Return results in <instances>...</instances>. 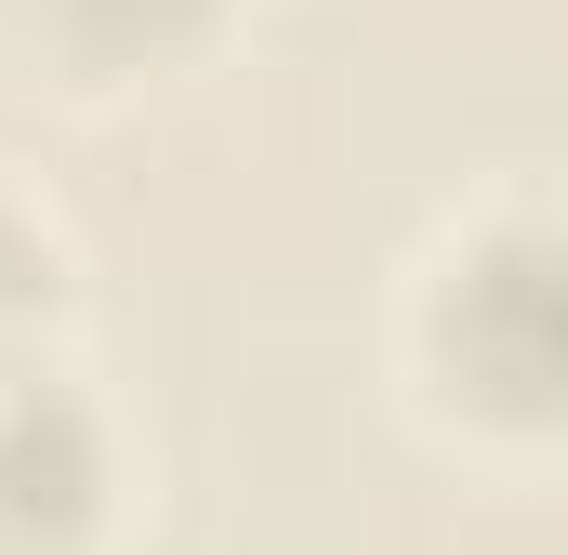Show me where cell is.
<instances>
[{"mask_svg":"<svg viewBox=\"0 0 568 555\" xmlns=\"http://www.w3.org/2000/svg\"><path fill=\"white\" fill-rule=\"evenodd\" d=\"M53 304H67V252H53V225H40L27 199H0V357H27Z\"/></svg>","mask_w":568,"mask_h":555,"instance_id":"cell-4","label":"cell"},{"mask_svg":"<svg viewBox=\"0 0 568 555\" xmlns=\"http://www.w3.org/2000/svg\"><path fill=\"white\" fill-rule=\"evenodd\" d=\"M106 423L80 384H53L40 357H0V555H80L106 529Z\"/></svg>","mask_w":568,"mask_h":555,"instance_id":"cell-2","label":"cell"},{"mask_svg":"<svg viewBox=\"0 0 568 555\" xmlns=\"http://www.w3.org/2000/svg\"><path fill=\"white\" fill-rule=\"evenodd\" d=\"M40 27L67 40L80 80H159L225 27V0H40Z\"/></svg>","mask_w":568,"mask_h":555,"instance_id":"cell-3","label":"cell"},{"mask_svg":"<svg viewBox=\"0 0 568 555\" xmlns=\"http://www.w3.org/2000/svg\"><path fill=\"white\" fill-rule=\"evenodd\" d=\"M410 371L476 436H568V212L516 199L436 239L410 291Z\"/></svg>","mask_w":568,"mask_h":555,"instance_id":"cell-1","label":"cell"}]
</instances>
